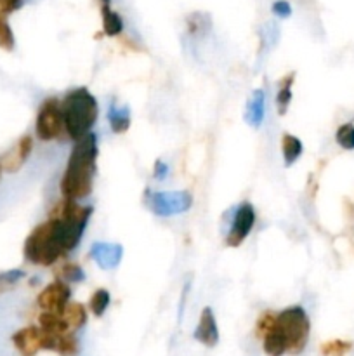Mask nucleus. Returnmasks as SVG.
I'll list each match as a JSON object with an SVG mask.
<instances>
[{
  "label": "nucleus",
  "mask_w": 354,
  "mask_h": 356,
  "mask_svg": "<svg viewBox=\"0 0 354 356\" xmlns=\"http://www.w3.org/2000/svg\"><path fill=\"white\" fill-rule=\"evenodd\" d=\"M335 141L342 149L353 152L354 149V124L353 122L342 124L339 129H337Z\"/></svg>",
  "instance_id": "nucleus-24"
},
{
  "label": "nucleus",
  "mask_w": 354,
  "mask_h": 356,
  "mask_svg": "<svg viewBox=\"0 0 354 356\" xmlns=\"http://www.w3.org/2000/svg\"><path fill=\"white\" fill-rule=\"evenodd\" d=\"M38 327L47 332H54V334H66L71 332L68 327V323L65 322L61 315L58 313H49V312H42L38 315Z\"/></svg>",
  "instance_id": "nucleus-19"
},
{
  "label": "nucleus",
  "mask_w": 354,
  "mask_h": 356,
  "mask_svg": "<svg viewBox=\"0 0 354 356\" xmlns=\"http://www.w3.org/2000/svg\"><path fill=\"white\" fill-rule=\"evenodd\" d=\"M35 134L40 141H54L66 134L65 120H62L61 101L56 97H47L40 104L35 120Z\"/></svg>",
  "instance_id": "nucleus-6"
},
{
  "label": "nucleus",
  "mask_w": 354,
  "mask_h": 356,
  "mask_svg": "<svg viewBox=\"0 0 354 356\" xmlns=\"http://www.w3.org/2000/svg\"><path fill=\"white\" fill-rule=\"evenodd\" d=\"M54 353L61 356H75L78 353V341H76L75 334L73 332L58 334V337H56Z\"/></svg>",
  "instance_id": "nucleus-21"
},
{
  "label": "nucleus",
  "mask_w": 354,
  "mask_h": 356,
  "mask_svg": "<svg viewBox=\"0 0 354 356\" xmlns=\"http://www.w3.org/2000/svg\"><path fill=\"white\" fill-rule=\"evenodd\" d=\"M61 316L65 318V322L68 323L71 332L82 329L87 323V309L85 306L80 305V302H68V306H66L65 312L61 313Z\"/></svg>",
  "instance_id": "nucleus-18"
},
{
  "label": "nucleus",
  "mask_w": 354,
  "mask_h": 356,
  "mask_svg": "<svg viewBox=\"0 0 354 356\" xmlns=\"http://www.w3.org/2000/svg\"><path fill=\"white\" fill-rule=\"evenodd\" d=\"M101 3H111V0H101Z\"/></svg>",
  "instance_id": "nucleus-33"
},
{
  "label": "nucleus",
  "mask_w": 354,
  "mask_h": 356,
  "mask_svg": "<svg viewBox=\"0 0 354 356\" xmlns=\"http://www.w3.org/2000/svg\"><path fill=\"white\" fill-rule=\"evenodd\" d=\"M61 111L66 136L76 141L92 132L94 124L99 117V104L87 87H76L62 97Z\"/></svg>",
  "instance_id": "nucleus-3"
},
{
  "label": "nucleus",
  "mask_w": 354,
  "mask_h": 356,
  "mask_svg": "<svg viewBox=\"0 0 354 356\" xmlns=\"http://www.w3.org/2000/svg\"><path fill=\"white\" fill-rule=\"evenodd\" d=\"M0 176H2V165H0Z\"/></svg>",
  "instance_id": "nucleus-34"
},
{
  "label": "nucleus",
  "mask_w": 354,
  "mask_h": 356,
  "mask_svg": "<svg viewBox=\"0 0 354 356\" xmlns=\"http://www.w3.org/2000/svg\"><path fill=\"white\" fill-rule=\"evenodd\" d=\"M111 302V296L106 289H97L92 296H90V301H89V309L92 312L94 316L101 318V316L106 313L108 306Z\"/></svg>",
  "instance_id": "nucleus-23"
},
{
  "label": "nucleus",
  "mask_w": 354,
  "mask_h": 356,
  "mask_svg": "<svg viewBox=\"0 0 354 356\" xmlns=\"http://www.w3.org/2000/svg\"><path fill=\"white\" fill-rule=\"evenodd\" d=\"M294 73H290L288 76H285L283 82H281L280 90L276 94V108H278V113L285 115L287 113L288 106H290V101H292V86H294Z\"/></svg>",
  "instance_id": "nucleus-22"
},
{
  "label": "nucleus",
  "mask_w": 354,
  "mask_h": 356,
  "mask_svg": "<svg viewBox=\"0 0 354 356\" xmlns=\"http://www.w3.org/2000/svg\"><path fill=\"white\" fill-rule=\"evenodd\" d=\"M92 212L94 209L90 205H80L76 200L65 197L52 207L49 218H56L61 221L62 228H65L66 250L68 252L75 250L80 243Z\"/></svg>",
  "instance_id": "nucleus-5"
},
{
  "label": "nucleus",
  "mask_w": 354,
  "mask_h": 356,
  "mask_svg": "<svg viewBox=\"0 0 354 356\" xmlns=\"http://www.w3.org/2000/svg\"><path fill=\"white\" fill-rule=\"evenodd\" d=\"M273 13L280 17H288L292 14V6L287 0H276L273 3Z\"/></svg>",
  "instance_id": "nucleus-31"
},
{
  "label": "nucleus",
  "mask_w": 354,
  "mask_h": 356,
  "mask_svg": "<svg viewBox=\"0 0 354 356\" xmlns=\"http://www.w3.org/2000/svg\"><path fill=\"white\" fill-rule=\"evenodd\" d=\"M302 152H304V146H302V141L297 136L283 134V138H281V153H283L285 165H294L301 159Z\"/></svg>",
  "instance_id": "nucleus-17"
},
{
  "label": "nucleus",
  "mask_w": 354,
  "mask_h": 356,
  "mask_svg": "<svg viewBox=\"0 0 354 356\" xmlns=\"http://www.w3.org/2000/svg\"><path fill=\"white\" fill-rule=\"evenodd\" d=\"M169 172H170L169 165H167L165 162H162V160H156L155 169H153V177H155V179H158V181H162V179H165L167 176H169Z\"/></svg>",
  "instance_id": "nucleus-32"
},
{
  "label": "nucleus",
  "mask_w": 354,
  "mask_h": 356,
  "mask_svg": "<svg viewBox=\"0 0 354 356\" xmlns=\"http://www.w3.org/2000/svg\"><path fill=\"white\" fill-rule=\"evenodd\" d=\"M108 122L115 134H124L130 127V110L127 106H117L111 103L108 108Z\"/></svg>",
  "instance_id": "nucleus-15"
},
{
  "label": "nucleus",
  "mask_w": 354,
  "mask_h": 356,
  "mask_svg": "<svg viewBox=\"0 0 354 356\" xmlns=\"http://www.w3.org/2000/svg\"><path fill=\"white\" fill-rule=\"evenodd\" d=\"M101 17H103V31L108 37H118L124 31V19L117 10L111 9L110 3H101Z\"/></svg>",
  "instance_id": "nucleus-16"
},
{
  "label": "nucleus",
  "mask_w": 354,
  "mask_h": 356,
  "mask_svg": "<svg viewBox=\"0 0 354 356\" xmlns=\"http://www.w3.org/2000/svg\"><path fill=\"white\" fill-rule=\"evenodd\" d=\"M31 152H33V138L30 134L21 136L19 141L14 145V148H10L9 152L3 153L2 159H0V165H2L3 172L14 174L24 165L28 159H30Z\"/></svg>",
  "instance_id": "nucleus-10"
},
{
  "label": "nucleus",
  "mask_w": 354,
  "mask_h": 356,
  "mask_svg": "<svg viewBox=\"0 0 354 356\" xmlns=\"http://www.w3.org/2000/svg\"><path fill=\"white\" fill-rule=\"evenodd\" d=\"M148 207L158 218L184 214L193 207V195L186 190L180 191H151L146 190Z\"/></svg>",
  "instance_id": "nucleus-7"
},
{
  "label": "nucleus",
  "mask_w": 354,
  "mask_h": 356,
  "mask_svg": "<svg viewBox=\"0 0 354 356\" xmlns=\"http://www.w3.org/2000/svg\"><path fill=\"white\" fill-rule=\"evenodd\" d=\"M69 298H71V291H69L68 284L62 280H54L38 294L37 305L42 312L61 315L66 306H68Z\"/></svg>",
  "instance_id": "nucleus-9"
},
{
  "label": "nucleus",
  "mask_w": 354,
  "mask_h": 356,
  "mask_svg": "<svg viewBox=\"0 0 354 356\" xmlns=\"http://www.w3.org/2000/svg\"><path fill=\"white\" fill-rule=\"evenodd\" d=\"M90 257L96 261L101 270H113L124 257V247L120 243L96 242L90 249Z\"/></svg>",
  "instance_id": "nucleus-12"
},
{
  "label": "nucleus",
  "mask_w": 354,
  "mask_h": 356,
  "mask_svg": "<svg viewBox=\"0 0 354 356\" xmlns=\"http://www.w3.org/2000/svg\"><path fill=\"white\" fill-rule=\"evenodd\" d=\"M0 49L9 52L14 49L12 28L7 23V17L3 16V14H0Z\"/></svg>",
  "instance_id": "nucleus-26"
},
{
  "label": "nucleus",
  "mask_w": 354,
  "mask_h": 356,
  "mask_svg": "<svg viewBox=\"0 0 354 356\" xmlns=\"http://www.w3.org/2000/svg\"><path fill=\"white\" fill-rule=\"evenodd\" d=\"M255 219L257 218L253 205L250 202H243L238 207V211H236L231 229H229L228 236H226V245L233 247V249L242 245L253 229V226H255Z\"/></svg>",
  "instance_id": "nucleus-8"
},
{
  "label": "nucleus",
  "mask_w": 354,
  "mask_h": 356,
  "mask_svg": "<svg viewBox=\"0 0 354 356\" xmlns=\"http://www.w3.org/2000/svg\"><path fill=\"white\" fill-rule=\"evenodd\" d=\"M61 275L66 282H73V284H78V282L85 280V273H83V270L80 268V264H76V263L62 264Z\"/></svg>",
  "instance_id": "nucleus-28"
},
{
  "label": "nucleus",
  "mask_w": 354,
  "mask_h": 356,
  "mask_svg": "<svg viewBox=\"0 0 354 356\" xmlns=\"http://www.w3.org/2000/svg\"><path fill=\"white\" fill-rule=\"evenodd\" d=\"M12 344L23 356H35L44 350V332L40 327H23L12 334Z\"/></svg>",
  "instance_id": "nucleus-11"
},
{
  "label": "nucleus",
  "mask_w": 354,
  "mask_h": 356,
  "mask_svg": "<svg viewBox=\"0 0 354 356\" xmlns=\"http://www.w3.org/2000/svg\"><path fill=\"white\" fill-rule=\"evenodd\" d=\"M274 323H276V313L264 312L262 315L259 316V320H257V325H255L257 337H259V339H262V337L266 336L271 329H273Z\"/></svg>",
  "instance_id": "nucleus-27"
},
{
  "label": "nucleus",
  "mask_w": 354,
  "mask_h": 356,
  "mask_svg": "<svg viewBox=\"0 0 354 356\" xmlns=\"http://www.w3.org/2000/svg\"><path fill=\"white\" fill-rule=\"evenodd\" d=\"M23 6V0H0V14L7 16Z\"/></svg>",
  "instance_id": "nucleus-30"
},
{
  "label": "nucleus",
  "mask_w": 354,
  "mask_h": 356,
  "mask_svg": "<svg viewBox=\"0 0 354 356\" xmlns=\"http://www.w3.org/2000/svg\"><path fill=\"white\" fill-rule=\"evenodd\" d=\"M97 155H99L97 136L94 132L76 139L65 172H62L61 183H59L62 197L71 198V200L89 197L94 186Z\"/></svg>",
  "instance_id": "nucleus-1"
},
{
  "label": "nucleus",
  "mask_w": 354,
  "mask_h": 356,
  "mask_svg": "<svg viewBox=\"0 0 354 356\" xmlns=\"http://www.w3.org/2000/svg\"><path fill=\"white\" fill-rule=\"evenodd\" d=\"M264 115H266V92L262 89H257L246 104V124L252 125L253 129H259L264 122Z\"/></svg>",
  "instance_id": "nucleus-14"
},
{
  "label": "nucleus",
  "mask_w": 354,
  "mask_h": 356,
  "mask_svg": "<svg viewBox=\"0 0 354 356\" xmlns=\"http://www.w3.org/2000/svg\"><path fill=\"white\" fill-rule=\"evenodd\" d=\"M351 350H353V343H349V341H342V339H333L323 344L321 355L323 356H346Z\"/></svg>",
  "instance_id": "nucleus-25"
},
{
  "label": "nucleus",
  "mask_w": 354,
  "mask_h": 356,
  "mask_svg": "<svg viewBox=\"0 0 354 356\" xmlns=\"http://www.w3.org/2000/svg\"><path fill=\"white\" fill-rule=\"evenodd\" d=\"M262 348H264V353L267 356L287 355V344H285L283 336L278 332L276 327H273V329L262 337Z\"/></svg>",
  "instance_id": "nucleus-20"
},
{
  "label": "nucleus",
  "mask_w": 354,
  "mask_h": 356,
  "mask_svg": "<svg viewBox=\"0 0 354 356\" xmlns=\"http://www.w3.org/2000/svg\"><path fill=\"white\" fill-rule=\"evenodd\" d=\"M24 277V273L21 270H12L6 271V273H0V285L7 287V285H14L16 282H19Z\"/></svg>",
  "instance_id": "nucleus-29"
},
{
  "label": "nucleus",
  "mask_w": 354,
  "mask_h": 356,
  "mask_svg": "<svg viewBox=\"0 0 354 356\" xmlns=\"http://www.w3.org/2000/svg\"><path fill=\"white\" fill-rule=\"evenodd\" d=\"M194 339L207 348H214L219 343V327L212 308H205L201 312L200 322L194 330Z\"/></svg>",
  "instance_id": "nucleus-13"
},
{
  "label": "nucleus",
  "mask_w": 354,
  "mask_h": 356,
  "mask_svg": "<svg viewBox=\"0 0 354 356\" xmlns=\"http://www.w3.org/2000/svg\"><path fill=\"white\" fill-rule=\"evenodd\" d=\"M274 327L283 336L288 355H301L305 350L311 334V320L302 306H290L276 313Z\"/></svg>",
  "instance_id": "nucleus-4"
},
{
  "label": "nucleus",
  "mask_w": 354,
  "mask_h": 356,
  "mask_svg": "<svg viewBox=\"0 0 354 356\" xmlns=\"http://www.w3.org/2000/svg\"><path fill=\"white\" fill-rule=\"evenodd\" d=\"M65 228L61 221L49 218L28 235L23 245V256L33 266L49 268L66 256Z\"/></svg>",
  "instance_id": "nucleus-2"
}]
</instances>
